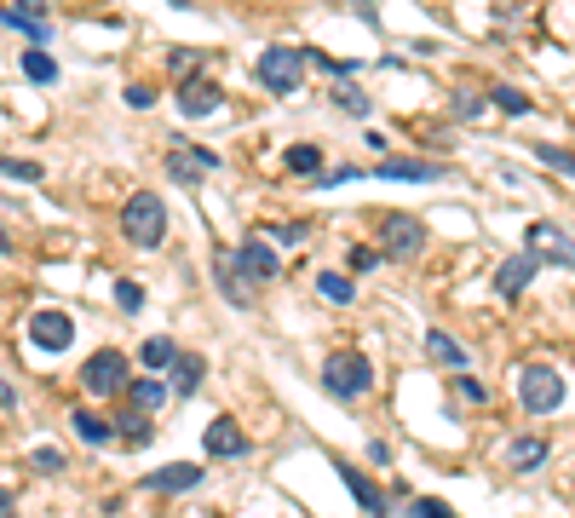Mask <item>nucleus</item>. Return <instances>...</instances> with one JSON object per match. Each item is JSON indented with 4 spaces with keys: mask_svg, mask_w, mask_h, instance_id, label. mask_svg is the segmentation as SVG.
I'll list each match as a JSON object with an SVG mask.
<instances>
[{
    "mask_svg": "<svg viewBox=\"0 0 575 518\" xmlns=\"http://www.w3.org/2000/svg\"><path fill=\"white\" fill-rule=\"evenodd\" d=\"M374 386V363L363 352H328L322 357V392L340 403H357Z\"/></svg>",
    "mask_w": 575,
    "mask_h": 518,
    "instance_id": "obj_1",
    "label": "nucleus"
},
{
    "mask_svg": "<svg viewBox=\"0 0 575 518\" xmlns=\"http://www.w3.org/2000/svg\"><path fill=\"white\" fill-rule=\"evenodd\" d=\"M121 231H127V242H138V248H161V242H167V208H161L156 190L127 196V208H121Z\"/></svg>",
    "mask_w": 575,
    "mask_h": 518,
    "instance_id": "obj_2",
    "label": "nucleus"
},
{
    "mask_svg": "<svg viewBox=\"0 0 575 518\" xmlns=\"http://www.w3.org/2000/svg\"><path fill=\"white\" fill-rule=\"evenodd\" d=\"M299 81H305V52L299 47H271L265 58H259V87L276 98L299 93Z\"/></svg>",
    "mask_w": 575,
    "mask_h": 518,
    "instance_id": "obj_3",
    "label": "nucleus"
},
{
    "mask_svg": "<svg viewBox=\"0 0 575 518\" xmlns=\"http://www.w3.org/2000/svg\"><path fill=\"white\" fill-rule=\"evenodd\" d=\"M518 403H524L529 415H552L558 403H564V380L552 363H529L524 375H518Z\"/></svg>",
    "mask_w": 575,
    "mask_h": 518,
    "instance_id": "obj_4",
    "label": "nucleus"
},
{
    "mask_svg": "<svg viewBox=\"0 0 575 518\" xmlns=\"http://www.w3.org/2000/svg\"><path fill=\"white\" fill-rule=\"evenodd\" d=\"M426 248V225L414 219V213H380V254L386 259H414Z\"/></svg>",
    "mask_w": 575,
    "mask_h": 518,
    "instance_id": "obj_5",
    "label": "nucleus"
},
{
    "mask_svg": "<svg viewBox=\"0 0 575 518\" xmlns=\"http://www.w3.org/2000/svg\"><path fill=\"white\" fill-rule=\"evenodd\" d=\"M29 340H35V352H46V357L69 352V346H75V323H69V311H58V306L35 311V317H29Z\"/></svg>",
    "mask_w": 575,
    "mask_h": 518,
    "instance_id": "obj_6",
    "label": "nucleus"
},
{
    "mask_svg": "<svg viewBox=\"0 0 575 518\" xmlns=\"http://www.w3.org/2000/svg\"><path fill=\"white\" fill-rule=\"evenodd\" d=\"M81 386H87L92 398H110L127 386V352H92L87 369H81Z\"/></svg>",
    "mask_w": 575,
    "mask_h": 518,
    "instance_id": "obj_7",
    "label": "nucleus"
},
{
    "mask_svg": "<svg viewBox=\"0 0 575 518\" xmlns=\"http://www.w3.org/2000/svg\"><path fill=\"white\" fill-rule=\"evenodd\" d=\"M230 265H236L248 283H276V271H282V259H276V248L265 242V236H248V242L230 254Z\"/></svg>",
    "mask_w": 575,
    "mask_h": 518,
    "instance_id": "obj_8",
    "label": "nucleus"
},
{
    "mask_svg": "<svg viewBox=\"0 0 575 518\" xmlns=\"http://www.w3.org/2000/svg\"><path fill=\"white\" fill-rule=\"evenodd\" d=\"M219 104H225V87H219L213 75H184V87H179V116H184V121L213 116Z\"/></svg>",
    "mask_w": 575,
    "mask_h": 518,
    "instance_id": "obj_9",
    "label": "nucleus"
},
{
    "mask_svg": "<svg viewBox=\"0 0 575 518\" xmlns=\"http://www.w3.org/2000/svg\"><path fill=\"white\" fill-rule=\"evenodd\" d=\"M196 484H202L196 461H173V467H156L138 478V490H150V495H184V490H196Z\"/></svg>",
    "mask_w": 575,
    "mask_h": 518,
    "instance_id": "obj_10",
    "label": "nucleus"
},
{
    "mask_svg": "<svg viewBox=\"0 0 575 518\" xmlns=\"http://www.w3.org/2000/svg\"><path fill=\"white\" fill-rule=\"evenodd\" d=\"M334 472H340V484L351 490V501H357L363 513H374V518H386V513H391V495H386V490H374V484H368V478L351 467V461H334Z\"/></svg>",
    "mask_w": 575,
    "mask_h": 518,
    "instance_id": "obj_11",
    "label": "nucleus"
},
{
    "mask_svg": "<svg viewBox=\"0 0 575 518\" xmlns=\"http://www.w3.org/2000/svg\"><path fill=\"white\" fill-rule=\"evenodd\" d=\"M535 271H541V259L529 254V248H524V254H512L501 271H495V294H501V300H518V294L535 283Z\"/></svg>",
    "mask_w": 575,
    "mask_h": 518,
    "instance_id": "obj_12",
    "label": "nucleus"
},
{
    "mask_svg": "<svg viewBox=\"0 0 575 518\" xmlns=\"http://www.w3.org/2000/svg\"><path fill=\"white\" fill-rule=\"evenodd\" d=\"M213 167H219V156H213V150H196V144H179V150L167 156V173H173L179 185H196V179H207Z\"/></svg>",
    "mask_w": 575,
    "mask_h": 518,
    "instance_id": "obj_13",
    "label": "nucleus"
},
{
    "mask_svg": "<svg viewBox=\"0 0 575 518\" xmlns=\"http://www.w3.org/2000/svg\"><path fill=\"white\" fill-rule=\"evenodd\" d=\"M529 254H535V259H552V265H564V259H575V248H570V236L558 231V225L535 219V225H529Z\"/></svg>",
    "mask_w": 575,
    "mask_h": 518,
    "instance_id": "obj_14",
    "label": "nucleus"
},
{
    "mask_svg": "<svg viewBox=\"0 0 575 518\" xmlns=\"http://www.w3.org/2000/svg\"><path fill=\"white\" fill-rule=\"evenodd\" d=\"M207 455H213V461H230V455H248V438H242V426L230 421V415H219V421L207 426Z\"/></svg>",
    "mask_w": 575,
    "mask_h": 518,
    "instance_id": "obj_15",
    "label": "nucleus"
},
{
    "mask_svg": "<svg viewBox=\"0 0 575 518\" xmlns=\"http://www.w3.org/2000/svg\"><path fill=\"white\" fill-rule=\"evenodd\" d=\"M368 173H380V179H403V185H432L443 167H432V162H414V156H391V162H380V167H368Z\"/></svg>",
    "mask_w": 575,
    "mask_h": 518,
    "instance_id": "obj_16",
    "label": "nucleus"
},
{
    "mask_svg": "<svg viewBox=\"0 0 575 518\" xmlns=\"http://www.w3.org/2000/svg\"><path fill=\"white\" fill-rule=\"evenodd\" d=\"M547 455H552V444L529 432V438H512V444H506V467H512V472H535Z\"/></svg>",
    "mask_w": 575,
    "mask_h": 518,
    "instance_id": "obj_17",
    "label": "nucleus"
},
{
    "mask_svg": "<svg viewBox=\"0 0 575 518\" xmlns=\"http://www.w3.org/2000/svg\"><path fill=\"white\" fill-rule=\"evenodd\" d=\"M202 375H207L202 352H179V357H173V392H179V398H190V392L202 386Z\"/></svg>",
    "mask_w": 575,
    "mask_h": 518,
    "instance_id": "obj_18",
    "label": "nucleus"
},
{
    "mask_svg": "<svg viewBox=\"0 0 575 518\" xmlns=\"http://www.w3.org/2000/svg\"><path fill=\"white\" fill-rule=\"evenodd\" d=\"M426 357H432V363H443V369H466V352H460V340H455V334H443V329L426 334Z\"/></svg>",
    "mask_w": 575,
    "mask_h": 518,
    "instance_id": "obj_19",
    "label": "nucleus"
},
{
    "mask_svg": "<svg viewBox=\"0 0 575 518\" xmlns=\"http://www.w3.org/2000/svg\"><path fill=\"white\" fill-rule=\"evenodd\" d=\"M282 167L299 173V179H317V173H322V150H317V144H288V150H282Z\"/></svg>",
    "mask_w": 575,
    "mask_h": 518,
    "instance_id": "obj_20",
    "label": "nucleus"
},
{
    "mask_svg": "<svg viewBox=\"0 0 575 518\" xmlns=\"http://www.w3.org/2000/svg\"><path fill=\"white\" fill-rule=\"evenodd\" d=\"M0 24H6V29H18V35H29L35 47H46V41H52L46 18H29V12H18V6H0Z\"/></svg>",
    "mask_w": 575,
    "mask_h": 518,
    "instance_id": "obj_21",
    "label": "nucleus"
},
{
    "mask_svg": "<svg viewBox=\"0 0 575 518\" xmlns=\"http://www.w3.org/2000/svg\"><path fill=\"white\" fill-rule=\"evenodd\" d=\"M69 426H75V438H81V444H110V438H115V426L98 421L92 409H75V415H69Z\"/></svg>",
    "mask_w": 575,
    "mask_h": 518,
    "instance_id": "obj_22",
    "label": "nucleus"
},
{
    "mask_svg": "<svg viewBox=\"0 0 575 518\" xmlns=\"http://www.w3.org/2000/svg\"><path fill=\"white\" fill-rule=\"evenodd\" d=\"M213 277H219V288H225V294H230V306H253V294H248V277H242V271H236L230 259H219V265H213Z\"/></svg>",
    "mask_w": 575,
    "mask_h": 518,
    "instance_id": "obj_23",
    "label": "nucleus"
},
{
    "mask_svg": "<svg viewBox=\"0 0 575 518\" xmlns=\"http://www.w3.org/2000/svg\"><path fill=\"white\" fill-rule=\"evenodd\" d=\"M138 357H144V369H173L179 346H173L167 334H156V340H144V346H138Z\"/></svg>",
    "mask_w": 575,
    "mask_h": 518,
    "instance_id": "obj_24",
    "label": "nucleus"
},
{
    "mask_svg": "<svg viewBox=\"0 0 575 518\" xmlns=\"http://www.w3.org/2000/svg\"><path fill=\"white\" fill-rule=\"evenodd\" d=\"M23 75H29V81H41V87H52V81H58V64H52V52L29 47V52H23Z\"/></svg>",
    "mask_w": 575,
    "mask_h": 518,
    "instance_id": "obj_25",
    "label": "nucleus"
},
{
    "mask_svg": "<svg viewBox=\"0 0 575 518\" xmlns=\"http://www.w3.org/2000/svg\"><path fill=\"white\" fill-rule=\"evenodd\" d=\"M115 438H121V444H133V449H144L150 438H156V426H150V415H127V421L115 426Z\"/></svg>",
    "mask_w": 575,
    "mask_h": 518,
    "instance_id": "obj_26",
    "label": "nucleus"
},
{
    "mask_svg": "<svg viewBox=\"0 0 575 518\" xmlns=\"http://www.w3.org/2000/svg\"><path fill=\"white\" fill-rule=\"evenodd\" d=\"M317 294L322 300H334V306H351V277H345V271H322Z\"/></svg>",
    "mask_w": 575,
    "mask_h": 518,
    "instance_id": "obj_27",
    "label": "nucleus"
},
{
    "mask_svg": "<svg viewBox=\"0 0 575 518\" xmlns=\"http://www.w3.org/2000/svg\"><path fill=\"white\" fill-rule=\"evenodd\" d=\"M334 104H340V110H351V116H368V98H363V87H357L351 75L334 87Z\"/></svg>",
    "mask_w": 575,
    "mask_h": 518,
    "instance_id": "obj_28",
    "label": "nucleus"
},
{
    "mask_svg": "<svg viewBox=\"0 0 575 518\" xmlns=\"http://www.w3.org/2000/svg\"><path fill=\"white\" fill-rule=\"evenodd\" d=\"M0 173H6V179H18V185H35V179H41V167L23 162V156H0Z\"/></svg>",
    "mask_w": 575,
    "mask_h": 518,
    "instance_id": "obj_29",
    "label": "nucleus"
},
{
    "mask_svg": "<svg viewBox=\"0 0 575 518\" xmlns=\"http://www.w3.org/2000/svg\"><path fill=\"white\" fill-rule=\"evenodd\" d=\"M489 104H495V110H506V116H524V110H529V98L518 93V87H495V93H489Z\"/></svg>",
    "mask_w": 575,
    "mask_h": 518,
    "instance_id": "obj_30",
    "label": "nucleus"
},
{
    "mask_svg": "<svg viewBox=\"0 0 575 518\" xmlns=\"http://www.w3.org/2000/svg\"><path fill=\"white\" fill-rule=\"evenodd\" d=\"M133 398H138V409L150 415V409H161V403H167V386H161V380H138Z\"/></svg>",
    "mask_w": 575,
    "mask_h": 518,
    "instance_id": "obj_31",
    "label": "nucleus"
},
{
    "mask_svg": "<svg viewBox=\"0 0 575 518\" xmlns=\"http://www.w3.org/2000/svg\"><path fill=\"white\" fill-rule=\"evenodd\" d=\"M535 156H541L547 167H558L564 179H575V156H570V150H552V144H535Z\"/></svg>",
    "mask_w": 575,
    "mask_h": 518,
    "instance_id": "obj_32",
    "label": "nucleus"
},
{
    "mask_svg": "<svg viewBox=\"0 0 575 518\" xmlns=\"http://www.w3.org/2000/svg\"><path fill=\"white\" fill-rule=\"evenodd\" d=\"M403 518H455V513H449L443 501H432V495H420V501H409V507H403Z\"/></svg>",
    "mask_w": 575,
    "mask_h": 518,
    "instance_id": "obj_33",
    "label": "nucleus"
},
{
    "mask_svg": "<svg viewBox=\"0 0 575 518\" xmlns=\"http://www.w3.org/2000/svg\"><path fill=\"white\" fill-rule=\"evenodd\" d=\"M115 300H121V311H144V288L121 277V283H115Z\"/></svg>",
    "mask_w": 575,
    "mask_h": 518,
    "instance_id": "obj_34",
    "label": "nucleus"
},
{
    "mask_svg": "<svg viewBox=\"0 0 575 518\" xmlns=\"http://www.w3.org/2000/svg\"><path fill=\"white\" fill-rule=\"evenodd\" d=\"M345 259H351V271L363 277V271H374V265H380V259H386V254H380V248H351V254H345Z\"/></svg>",
    "mask_w": 575,
    "mask_h": 518,
    "instance_id": "obj_35",
    "label": "nucleus"
},
{
    "mask_svg": "<svg viewBox=\"0 0 575 518\" xmlns=\"http://www.w3.org/2000/svg\"><path fill=\"white\" fill-rule=\"evenodd\" d=\"M455 398H466V403H489V392H483V380L460 375V380H455Z\"/></svg>",
    "mask_w": 575,
    "mask_h": 518,
    "instance_id": "obj_36",
    "label": "nucleus"
},
{
    "mask_svg": "<svg viewBox=\"0 0 575 518\" xmlns=\"http://www.w3.org/2000/svg\"><path fill=\"white\" fill-rule=\"evenodd\" d=\"M127 104H133V110H150V104H156V87H127Z\"/></svg>",
    "mask_w": 575,
    "mask_h": 518,
    "instance_id": "obj_37",
    "label": "nucleus"
},
{
    "mask_svg": "<svg viewBox=\"0 0 575 518\" xmlns=\"http://www.w3.org/2000/svg\"><path fill=\"white\" fill-rule=\"evenodd\" d=\"M455 110H460L466 121H478V116H483V98H478V93H460V98H455Z\"/></svg>",
    "mask_w": 575,
    "mask_h": 518,
    "instance_id": "obj_38",
    "label": "nucleus"
},
{
    "mask_svg": "<svg viewBox=\"0 0 575 518\" xmlns=\"http://www.w3.org/2000/svg\"><path fill=\"white\" fill-rule=\"evenodd\" d=\"M35 467H41V472H58V467H64V455H58V449H35Z\"/></svg>",
    "mask_w": 575,
    "mask_h": 518,
    "instance_id": "obj_39",
    "label": "nucleus"
},
{
    "mask_svg": "<svg viewBox=\"0 0 575 518\" xmlns=\"http://www.w3.org/2000/svg\"><path fill=\"white\" fill-rule=\"evenodd\" d=\"M18 12H29V18H41V12H46V0H18Z\"/></svg>",
    "mask_w": 575,
    "mask_h": 518,
    "instance_id": "obj_40",
    "label": "nucleus"
},
{
    "mask_svg": "<svg viewBox=\"0 0 575 518\" xmlns=\"http://www.w3.org/2000/svg\"><path fill=\"white\" fill-rule=\"evenodd\" d=\"M12 403H18V392H12V386L0 380V409H12Z\"/></svg>",
    "mask_w": 575,
    "mask_h": 518,
    "instance_id": "obj_41",
    "label": "nucleus"
},
{
    "mask_svg": "<svg viewBox=\"0 0 575 518\" xmlns=\"http://www.w3.org/2000/svg\"><path fill=\"white\" fill-rule=\"evenodd\" d=\"M0 518H12V495L0 490Z\"/></svg>",
    "mask_w": 575,
    "mask_h": 518,
    "instance_id": "obj_42",
    "label": "nucleus"
},
{
    "mask_svg": "<svg viewBox=\"0 0 575 518\" xmlns=\"http://www.w3.org/2000/svg\"><path fill=\"white\" fill-rule=\"evenodd\" d=\"M0 254H12V236H6V231H0Z\"/></svg>",
    "mask_w": 575,
    "mask_h": 518,
    "instance_id": "obj_43",
    "label": "nucleus"
},
{
    "mask_svg": "<svg viewBox=\"0 0 575 518\" xmlns=\"http://www.w3.org/2000/svg\"><path fill=\"white\" fill-rule=\"evenodd\" d=\"M173 6H184V0H173Z\"/></svg>",
    "mask_w": 575,
    "mask_h": 518,
    "instance_id": "obj_44",
    "label": "nucleus"
}]
</instances>
